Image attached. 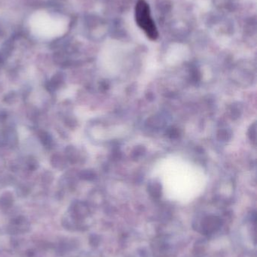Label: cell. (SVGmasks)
<instances>
[{"instance_id":"1","label":"cell","mask_w":257,"mask_h":257,"mask_svg":"<svg viewBox=\"0 0 257 257\" xmlns=\"http://www.w3.org/2000/svg\"><path fill=\"white\" fill-rule=\"evenodd\" d=\"M135 20L145 34L151 40H156L159 33L151 16L150 8L145 0H138L135 6Z\"/></svg>"}]
</instances>
